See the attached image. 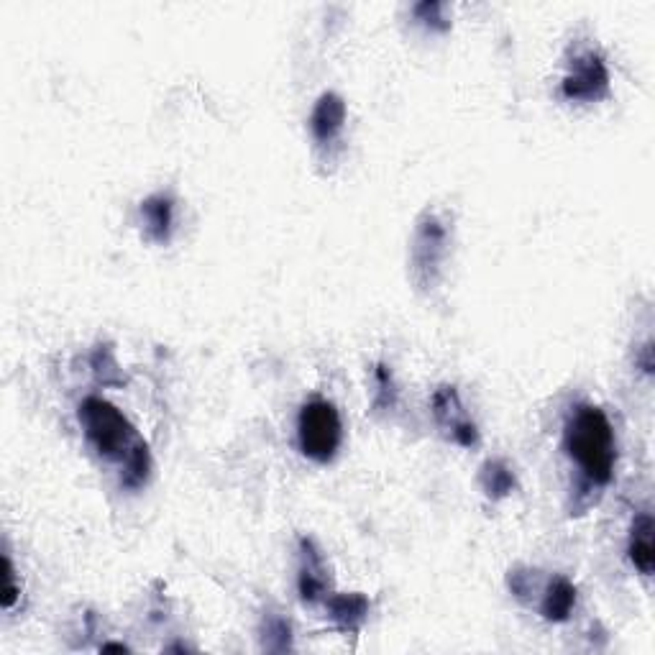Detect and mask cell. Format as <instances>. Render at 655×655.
I'll use <instances>...</instances> for the list:
<instances>
[{
    "instance_id": "cell-12",
    "label": "cell",
    "mask_w": 655,
    "mask_h": 655,
    "mask_svg": "<svg viewBox=\"0 0 655 655\" xmlns=\"http://www.w3.org/2000/svg\"><path fill=\"white\" fill-rule=\"evenodd\" d=\"M482 487L489 497H507L515 489V476L502 461H489L482 471Z\"/></svg>"
},
{
    "instance_id": "cell-5",
    "label": "cell",
    "mask_w": 655,
    "mask_h": 655,
    "mask_svg": "<svg viewBox=\"0 0 655 655\" xmlns=\"http://www.w3.org/2000/svg\"><path fill=\"white\" fill-rule=\"evenodd\" d=\"M346 123V103L338 98L336 93H325L315 105L313 116H310V128L318 144H331L338 139Z\"/></svg>"
},
{
    "instance_id": "cell-6",
    "label": "cell",
    "mask_w": 655,
    "mask_h": 655,
    "mask_svg": "<svg viewBox=\"0 0 655 655\" xmlns=\"http://www.w3.org/2000/svg\"><path fill=\"white\" fill-rule=\"evenodd\" d=\"M443 251H446V228L435 218H425L418 231V244H415V267L420 272H430L438 267Z\"/></svg>"
},
{
    "instance_id": "cell-14",
    "label": "cell",
    "mask_w": 655,
    "mask_h": 655,
    "mask_svg": "<svg viewBox=\"0 0 655 655\" xmlns=\"http://www.w3.org/2000/svg\"><path fill=\"white\" fill-rule=\"evenodd\" d=\"M292 645V638H290V625H287L285 620H279V617H274V620L267 622V627H264V648L269 650H287Z\"/></svg>"
},
{
    "instance_id": "cell-16",
    "label": "cell",
    "mask_w": 655,
    "mask_h": 655,
    "mask_svg": "<svg viewBox=\"0 0 655 655\" xmlns=\"http://www.w3.org/2000/svg\"><path fill=\"white\" fill-rule=\"evenodd\" d=\"M377 387H379L377 405H384V407L395 405V384H392V374L387 371V366H379L377 369Z\"/></svg>"
},
{
    "instance_id": "cell-15",
    "label": "cell",
    "mask_w": 655,
    "mask_h": 655,
    "mask_svg": "<svg viewBox=\"0 0 655 655\" xmlns=\"http://www.w3.org/2000/svg\"><path fill=\"white\" fill-rule=\"evenodd\" d=\"M3 609L6 612H11L13 607H16L18 597H21V589H18L16 584V571H13V563H11V556H3Z\"/></svg>"
},
{
    "instance_id": "cell-1",
    "label": "cell",
    "mask_w": 655,
    "mask_h": 655,
    "mask_svg": "<svg viewBox=\"0 0 655 655\" xmlns=\"http://www.w3.org/2000/svg\"><path fill=\"white\" fill-rule=\"evenodd\" d=\"M566 451L579 464L581 474L592 484H604L612 479L617 461L615 430L609 425L607 415L594 405H579L566 423L563 435Z\"/></svg>"
},
{
    "instance_id": "cell-3",
    "label": "cell",
    "mask_w": 655,
    "mask_h": 655,
    "mask_svg": "<svg viewBox=\"0 0 655 655\" xmlns=\"http://www.w3.org/2000/svg\"><path fill=\"white\" fill-rule=\"evenodd\" d=\"M341 415L328 400H313L300 410L297 418V441L300 451L313 461H331L341 446Z\"/></svg>"
},
{
    "instance_id": "cell-8",
    "label": "cell",
    "mask_w": 655,
    "mask_h": 655,
    "mask_svg": "<svg viewBox=\"0 0 655 655\" xmlns=\"http://www.w3.org/2000/svg\"><path fill=\"white\" fill-rule=\"evenodd\" d=\"M630 561L640 574L650 576L655 566V548H653V517L648 512L635 517L630 530Z\"/></svg>"
},
{
    "instance_id": "cell-4",
    "label": "cell",
    "mask_w": 655,
    "mask_h": 655,
    "mask_svg": "<svg viewBox=\"0 0 655 655\" xmlns=\"http://www.w3.org/2000/svg\"><path fill=\"white\" fill-rule=\"evenodd\" d=\"M609 90V72L602 57L594 52H586L574 59L571 72L563 80V95L569 100H599Z\"/></svg>"
},
{
    "instance_id": "cell-11",
    "label": "cell",
    "mask_w": 655,
    "mask_h": 655,
    "mask_svg": "<svg viewBox=\"0 0 655 655\" xmlns=\"http://www.w3.org/2000/svg\"><path fill=\"white\" fill-rule=\"evenodd\" d=\"M146 218V228H149L151 238L157 241H167L169 233H172V221H174V205L172 200L164 198V195H154L144 203L141 208Z\"/></svg>"
},
{
    "instance_id": "cell-2",
    "label": "cell",
    "mask_w": 655,
    "mask_h": 655,
    "mask_svg": "<svg viewBox=\"0 0 655 655\" xmlns=\"http://www.w3.org/2000/svg\"><path fill=\"white\" fill-rule=\"evenodd\" d=\"M80 423L95 451L103 458H111V461L126 464L128 456L144 443L136 435L134 425L126 420V415L116 405L100 400V397H87L82 402Z\"/></svg>"
},
{
    "instance_id": "cell-9",
    "label": "cell",
    "mask_w": 655,
    "mask_h": 655,
    "mask_svg": "<svg viewBox=\"0 0 655 655\" xmlns=\"http://www.w3.org/2000/svg\"><path fill=\"white\" fill-rule=\"evenodd\" d=\"M576 607V586L571 584L569 579L563 576H556V579L548 584L543 594V602H540V615L548 622H563L569 620V615Z\"/></svg>"
},
{
    "instance_id": "cell-10",
    "label": "cell",
    "mask_w": 655,
    "mask_h": 655,
    "mask_svg": "<svg viewBox=\"0 0 655 655\" xmlns=\"http://www.w3.org/2000/svg\"><path fill=\"white\" fill-rule=\"evenodd\" d=\"M328 615L343 630H359L369 615V599L364 594H336L328 599Z\"/></svg>"
},
{
    "instance_id": "cell-7",
    "label": "cell",
    "mask_w": 655,
    "mask_h": 655,
    "mask_svg": "<svg viewBox=\"0 0 655 655\" xmlns=\"http://www.w3.org/2000/svg\"><path fill=\"white\" fill-rule=\"evenodd\" d=\"M328 592L323 561L310 540H302V569H300V597L302 602H318Z\"/></svg>"
},
{
    "instance_id": "cell-13",
    "label": "cell",
    "mask_w": 655,
    "mask_h": 655,
    "mask_svg": "<svg viewBox=\"0 0 655 655\" xmlns=\"http://www.w3.org/2000/svg\"><path fill=\"white\" fill-rule=\"evenodd\" d=\"M149 471H151L149 446L141 443V446L128 456L126 464H123V484H126L128 489H139L141 484L149 479Z\"/></svg>"
},
{
    "instance_id": "cell-17",
    "label": "cell",
    "mask_w": 655,
    "mask_h": 655,
    "mask_svg": "<svg viewBox=\"0 0 655 655\" xmlns=\"http://www.w3.org/2000/svg\"><path fill=\"white\" fill-rule=\"evenodd\" d=\"M103 650H118V653H126L128 645H123V643H108V645H103Z\"/></svg>"
}]
</instances>
